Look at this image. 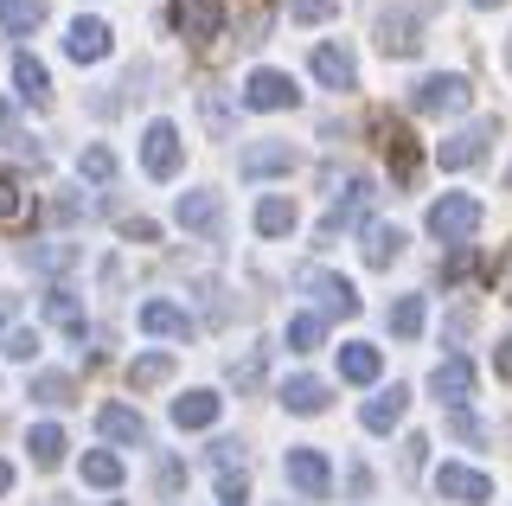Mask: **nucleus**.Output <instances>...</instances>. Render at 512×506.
Here are the masks:
<instances>
[{
    "label": "nucleus",
    "mask_w": 512,
    "mask_h": 506,
    "mask_svg": "<svg viewBox=\"0 0 512 506\" xmlns=\"http://www.w3.org/2000/svg\"><path fill=\"white\" fill-rule=\"evenodd\" d=\"M423 321H429L423 295H397V302H391V334L397 340H416V334H423Z\"/></svg>",
    "instance_id": "nucleus-27"
},
{
    "label": "nucleus",
    "mask_w": 512,
    "mask_h": 506,
    "mask_svg": "<svg viewBox=\"0 0 512 506\" xmlns=\"http://www.w3.org/2000/svg\"><path fill=\"white\" fill-rule=\"evenodd\" d=\"M282 474H288V487H295L301 500H327L333 494V468H327V455H320V449H288L282 455Z\"/></svg>",
    "instance_id": "nucleus-6"
},
{
    "label": "nucleus",
    "mask_w": 512,
    "mask_h": 506,
    "mask_svg": "<svg viewBox=\"0 0 512 506\" xmlns=\"http://www.w3.org/2000/svg\"><path fill=\"white\" fill-rule=\"evenodd\" d=\"M128 378H135V391H154V385H167V378H173V359L167 353H141L135 366H128Z\"/></svg>",
    "instance_id": "nucleus-32"
},
{
    "label": "nucleus",
    "mask_w": 512,
    "mask_h": 506,
    "mask_svg": "<svg viewBox=\"0 0 512 506\" xmlns=\"http://www.w3.org/2000/svg\"><path fill=\"white\" fill-rule=\"evenodd\" d=\"M256 231H263V237H288V231H295V205H288V199H263V205H256Z\"/></svg>",
    "instance_id": "nucleus-31"
},
{
    "label": "nucleus",
    "mask_w": 512,
    "mask_h": 506,
    "mask_svg": "<svg viewBox=\"0 0 512 506\" xmlns=\"http://www.w3.org/2000/svg\"><path fill=\"white\" fill-rule=\"evenodd\" d=\"M288 167H295V148H288V141H256V148L237 154V173H244V180H269V173H288Z\"/></svg>",
    "instance_id": "nucleus-13"
},
{
    "label": "nucleus",
    "mask_w": 512,
    "mask_h": 506,
    "mask_svg": "<svg viewBox=\"0 0 512 506\" xmlns=\"http://www.w3.org/2000/svg\"><path fill=\"white\" fill-rule=\"evenodd\" d=\"M378 366H384V359H378V346H365V340L340 346V378H346V385H372Z\"/></svg>",
    "instance_id": "nucleus-25"
},
{
    "label": "nucleus",
    "mask_w": 512,
    "mask_h": 506,
    "mask_svg": "<svg viewBox=\"0 0 512 506\" xmlns=\"http://www.w3.org/2000/svg\"><path fill=\"white\" fill-rule=\"evenodd\" d=\"M26 205H32V199H26V186L13 180L7 167H0V225H20V218H26Z\"/></svg>",
    "instance_id": "nucleus-36"
},
{
    "label": "nucleus",
    "mask_w": 512,
    "mask_h": 506,
    "mask_svg": "<svg viewBox=\"0 0 512 506\" xmlns=\"http://www.w3.org/2000/svg\"><path fill=\"white\" fill-rule=\"evenodd\" d=\"M506 186H512V173H506Z\"/></svg>",
    "instance_id": "nucleus-50"
},
{
    "label": "nucleus",
    "mask_w": 512,
    "mask_h": 506,
    "mask_svg": "<svg viewBox=\"0 0 512 506\" xmlns=\"http://www.w3.org/2000/svg\"><path fill=\"white\" fill-rule=\"evenodd\" d=\"M397 257H404V231L397 225H365V263H372V270H391Z\"/></svg>",
    "instance_id": "nucleus-23"
},
{
    "label": "nucleus",
    "mask_w": 512,
    "mask_h": 506,
    "mask_svg": "<svg viewBox=\"0 0 512 506\" xmlns=\"http://www.w3.org/2000/svg\"><path fill=\"white\" fill-rule=\"evenodd\" d=\"M13 84H20V97H26L32 109H52V71H45L32 52L13 58Z\"/></svg>",
    "instance_id": "nucleus-17"
},
{
    "label": "nucleus",
    "mask_w": 512,
    "mask_h": 506,
    "mask_svg": "<svg viewBox=\"0 0 512 506\" xmlns=\"http://www.w3.org/2000/svg\"><path fill=\"white\" fill-rule=\"evenodd\" d=\"M26 398H32V404H71V378H64V372H39Z\"/></svg>",
    "instance_id": "nucleus-37"
},
{
    "label": "nucleus",
    "mask_w": 512,
    "mask_h": 506,
    "mask_svg": "<svg viewBox=\"0 0 512 506\" xmlns=\"http://www.w3.org/2000/svg\"><path fill=\"white\" fill-rule=\"evenodd\" d=\"M96 430H103L109 442H128V449L148 442V423H141V410H128V404H103L96 410Z\"/></svg>",
    "instance_id": "nucleus-16"
},
{
    "label": "nucleus",
    "mask_w": 512,
    "mask_h": 506,
    "mask_svg": "<svg viewBox=\"0 0 512 506\" xmlns=\"http://www.w3.org/2000/svg\"><path fill=\"white\" fill-rule=\"evenodd\" d=\"M506 65H512V39H506Z\"/></svg>",
    "instance_id": "nucleus-48"
},
{
    "label": "nucleus",
    "mask_w": 512,
    "mask_h": 506,
    "mask_svg": "<svg viewBox=\"0 0 512 506\" xmlns=\"http://www.w3.org/2000/svg\"><path fill=\"white\" fill-rule=\"evenodd\" d=\"M263 372H269V353H263V346H250L244 359H231V385L237 391H256V385H263Z\"/></svg>",
    "instance_id": "nucleus-35"
},
{
    "label": "nucleus",
    "mask_w": 512,
    "mask_h": 506,
    "mask_svg": "<svg viewBox=\"0 0 512 506\" xmlns=\"http://www.w3.org/2000/svg\"><path fill=\"white\" fill-rule=\"evenodd\" d=\"M493 372H500L506 385H512V340H500V346H493Z\"/></svg>",
    "instance_id": "nucleus-45"
},
{
    "label": "nucleus",
    "mask_w": 512,
    "mask_h": 506,
    "mask_svg": "<svg viewBox=\"0 0 512 506\" xmlns=\"http://www.w3.org/2000/svg\"><path fill=\"white\" fill-rule=\"evenodd\" d=\"M468 103H474V84L461 71H436V77H423V84L410 90V109H416V116H461Z\"/></svg>",
    "instance_id": "nucleus-2"
},
{
    "label": "nucleus",
    "mask_w": 512,
    "mask_h": 506,
    "mask_svg": "<svg viewBox=\"0 0 512 506\" xmlns=\"http://www.w3.org/2000/svg\"><path fill=\"white\" fill-rule=\"evenodd\" d=\"M429 20H436V0H397V7H384L378 13V52L384 58H416Z\"/></svg>",
    "instance_id": "nucleus-1"
},
{
    "label": "nucleus",
    "mask_w": 512,
    "mask_h": 506,
    "mask_svg": "<svg viewBox=\"0 0 512 506\" xmlns=\"http://www.w3.org/2000/svg\"><path fill=\"white\" fill-rule=\"evenodd\" d=\"M45 314H52V321L64 327V334H71L77 346H84V334H90V321H84V302H77L71 289H52V295H45Z\"/></svg>",
    "instance_id": "nucleus-24"
},
{
    "label": "nucleus",
    "mask_w": 512,
    "mask_h": 506,
    "mask_svg": "<svg viewBox=\"0 0 512 506\" xmlns=\"http://www.w3.org/2000/svg\"><path fill=\"white\" fill-rule=\"evenodd\" d=\"M282 404L295 410V417H320V410H327V385H320V378H288Z\"/></svg>",
    "instance_id": "nucleus-26"
},
{
    "label": "nucleus",
    "mask_w": 512,
    "mask_h": 506,
    "mask_svg": "<svg viewBox=\"0 0 512 506\" xmlns=\"http://www.w3.org/2000/svg\"><path fill=\"white\" fill-rule=\"evenodd\" d=\"M474 7H506V0H474Z\"/></svg>",
    "instance_id": "nucleus-47"
},
{
    "label": "nucleus",
    "mask_w": 512,
    "mask_h": 506,
    "mask_svg": "<svg viewBox=\"0 0 512 506\" xmlns=\"http://www.w3.org/2000/svg\"><path fill=\"white\" fill-rule=\"evenodd\" d=\"M84 481H90V487H122V455L90 449V455H84Z\"/></svg>",
    "instance_id": "nucleus-33"
},
{
    "label": "nucleus",
    "mask_w": 512,
    "mask_h": 506,
    "mask_svg": "<svg viewBox=\"0 0 512 506\" xmlns=\"http://www.w3.org/2000/svg\"><path fill=\"white\" fill-rule=\"evenodd\" d=\"M372 199H378V186L365 180V173H352V180H346V193L333 199V212L320 218V244H333L340 231H352V225H359V218L372 212Z\"/></svg>",
    "instance_id": "nucleus-5"
},
{
    "label": "nucleus",
    "mask_w": 512,
    "mask_h": 506,
    "mask_svg": "<svg viewBox=\"0 0 512 506\" xmlns=\"http://www.w3.org/2000/svg\"><path fill=\"white\" fill-rule=\"evenodd\" d=\"M141 167H148L154 180H173V173H180V129H173V122H148V135H141Z\"/></svg>",
    "instance_id": "nucleus-8"
},
{
    "label": "nucleus",
    "mask_w": 512,
    "mask_h": 506,
    "mask_svg": "<svg viewBox=\"0 0 512 506\" xmlns=\"http://www.w3.org/2000/svg\"><path fill=\"white\" fill-rule=\"evenodd\" d=\"M0 141H7V148H20V154H32V161H39V148H32V141H26V129H20V122H13V109H7V103H0Z\"/></svg>",
    "instance_id": "nucleus-41"
},
{
    "label": "nucleus",
    "mask_w": 512,
    "mask_h": 506,
    "mask_svg": "<svg viewBox=\"0 0 512 506\" xmlns=\"http://www.w3.org/2000/svg\"><path fill=\"white\" fill-rule=\"evenodd\" d=\"M64 52H71L77 65H96V58H109V26H103V20H77L71 33H64Z\"/></svg>",
    "instance_id": "nucleus-18"
},
{
    "label": "nucleus",
    "mask_w": 512,
    "mask_h": 506,
    "mask_svg": "<svg viewBox=\"0 0 512 506\" xmlns=\"http://www.w3.org/2000/svg\"><path fill=\"white\" fill-rule=\"evenodd\" d=\"M173 423H180V430H212L218 423V391H186V398H173Z\"/></svg>",
    "instance_id": "nucleus-22"
},
{
    "label": "nucleus",
    "mask_w": 512,
    "mask_h": 506,
    "mask_svg": "<svg viewBox=\"0 0 512 506\" xmlns=\"http://www.w3.org/2000/svg\"><path fill=\"white\" fill-rule=\"evenodd\" d=\"M314 77H320L327 90H352V84H359L352 52H340V45H314Z\"/></svg>",
    "instance_id": "nucleus-20"
},
{
    "label": "nucleus",
    "mask_w": 512,
    "mask_h": 506,
    "mask_svg": "<svg viewBox=\"0 0 512 506\" xmlns=\"http://www.w3.org/2000/svg\"><path fill=\"white\" fill-rule=\"evenodd\" d=\"M0 26H7L13 39H26V33L45 26V7H39V0H0Z\"/></svg>",
    "instance_id": "nucleus-28"
},
{
    "label": "nucleus",
    "mask_w": 512,
    "mask_h": 506,
    "mask_svg": "<svg viewBox=\"0 0 512 506\" xmlns=\"http://www.w3.org/2000/svg\"><path fill=\"white\" fill-rule=\"evenodd\" d=\"M244 103H250V109H295L301 90H295V77H288V71H250Z\"/></svg>",
    "instance_id": "nucleus-10"
},
{
    "label": "nucleus",
    "mask_w": 512,
    "mask_h": 506,
    "mask_svg": "<svg viewBox=\"0 0 512 506\" xmlns=\"http://www.w3.org/2000/svg\"><path fill=\"white\" fill-rule=\"evenodd\" d=\"M448 430H455L461 442H487V430H480V417H468V410H455V417H448Z\"/></svg>",
    "instance_id": "nucleus-42"
},
{
    "label": "nucleus",
    "mask_w": 512,
    "mask_h": 506,
    "mask_svg": "<svg viewBox=\"0 0 512 506\" xmlns=\"http://www.w3.org/2000/svg\"><path fill=\"white\" fill-rule=\"evenodd\" d=\"M429 391H436V398L448 404V410H461V404H468L474 398V366H468V359H442V366L436 372H429Z\"/></svg>",
    "instance_id": "nucleus-11"
},
{
    "label": "nucleus",
    "mask_w": 512,
    "mask_h": 506,
    "mask_svg": "<svg viewBox=\"0 0 512 506\" xmlns=\"http://www.w3.org/2000/svg\"><path fill=\"white\" fill-rule=\"evenodd\" d=\"M141 334H154V340H186V334H192V314L173 308V302H148V308H141Z\"/></svg>",
    "instance_id": "nucleus-19"
},
{
    "label": "nucleus",
    "mask_w": 512,
    "mask_h": 506,
    "mask_svg": "<svg viewBox=\"0 0 512 506\" xmlns=\"http://www.w3.org/2000/svg\"><path fill=\"white\" fill-rule=\"evenodd\" d=\"M301 289H308V295H314V302H320V308H327V314H359V289H352V282H346V276H327V270H308V276H301Z\"/></svg>",
    "instance_id": "nucleus-12"
},
{
    "label": "nucleus",
    "mask_w": 512,
    "mask_h": 506,
    "mask_svg": "<svg viewBox=\"0 0 512 506\" xmlns=\"http://www.w3.org/2000/svg\"><path fill=\"white\" fill-rule=\"evenodd\" d=\"M26 449H32V462H39V468H58L64 462V430H58V423H39V430L26 436Z\"/></svg>",
    "instance_id": "nucleus-30"
},
{
    "label": "nucleus",
    "mask_w": 512,
    "mask_h": 506,
    "mask_svg": "<svg viewBox=\"0 0 512 506\" xmlns=\"http://www.w3.org/2000/svg\"><path fill=\"white\" fill-rule=\"evenodd\" d=\"M468 270H474V257H468V250H461V244H455V257H448V263H442V282H461V276H468Z\"/></svg>",
    "instance_id": "nucleus-44"
},
{
    "label": "nucleus",
    "mask_w": 512,
    "mask_h": 506,
    "mask_svg": "<svg viewBox=\"0 0 512 506\" xmlns=\"http://www.w3.org/2000/svg\"><path fill=\"white\" fill-rule=\"evenodd\" d=\"M26 263L45 270V276H64L77 263V244H26Z\"/></svg>",
    "instance_id": "nucleus-29"
},
{
    "label": "nucleus",
    "mask_w": 512,
    "mask_h": 506,
    "mask_svg": "<svg viewBox=\"0 0 512 506\" xmlns=\"http://www.w3.org/2000/svg\"><path fill=\"white\" fill-rule=\"evenodd\" d=\"M224 506H244V500H224Z\"/></svg>",
    "instance_id": "nucleus-49"
},
{
    "label": "nucleus",
    "mask_w": 512,
    "mask_h": 506,
    "mask_svg": "<svg viewBox=\"0 0 512 506\" xmlns=\"http://www.w3.org/2000/svg\"><path fill=\"white\" fill-rule=\"evenodd\" d=\"M173 26H180V39H192V45H212L224 33V0H180V7H173Z\"/></svg>",
    "instance_id": "nucleus-9"
},
{
    "label": "nucleus",
    "mask_w": 512,
    "mask_h": 506,
    "mask_svg": "<svg viewBox=\"0 0 512 506\" xmlns=\"http://www.w3.org/2000/svg\"><path fill=\"white\" fill-rule=\"evenodd\" d=\"M404 410H410V391H404V385H391V391H378V398H365L359 423L384 436V430H397V423H404Z\"/></svg>",
    "instance_id": "nucleus-14"
},
{
    "label": "nucleus",
    "mask_w": 512,
    "mask_h": 506,
    "mask_svg": "<svg viewBox=\"0 0 512 506\" xmlns=\"http://www.w3.org/2000/svg\"><path fill=\"white\" fill-rule=\"evenodd\" d=\"M480 218H487V205H480L474 193H442L436 205H429V231H436L442 244H468V237L480 231Z\"/></svg>",
    "instance_id": "nucleus-3"
},
{
    "label": "nucleus",
    "mask_w": 512,
    "mask_h": 506,
    "mask_svg": "<svg viewBox=\"0 0 512 506\" xmlns=\"http://www.w3.org/2000/svg\"><path fill=\"white\" fill-rule=\"evenodd\" d=\"M493 141H500V122H493V116H480V122H468V129H455V135L442 141V148H436V161H442L448 173H461V167H474L480 154L493 148Z\"/></svg>",
    "instance_id": "nucleus-4"
},
{
    "label": "nucleus",
    "mask_w": 512,
    "mask_h": 506,
    "mask_svg": "<svg viewBox=\"0 0 512 506\" xmlns=\"http://www.w3.org/2000/svg\"><path fill=\"white\" fill-rule=\"evenodd\" d=\"M7 487H13V462H0V494H7Z\"/></svg>",
    "instance_id": "nucleus-46"
},
{
    "label": "nucleus",
    "mask_w": 512,
    "mask_h": 506,
    "mask_svg": "<svg viewBox=\"0 0 512 506\" xmlns=\"http://www.w3.org/2000/svg\"><path fill=\"white\" fill-rule=\"evenodd\" d=\"M0 353H7V359H32V353H39V327H13V334L0 340Z\"/></svg>",
    "instance_id": "nucleus-40"
},
{
    "label": "nucleus",
    "mask_w": 512,
    "mask_h": 506,
    "mask_svg": "<svg viewBox=\"0 0 512 506\" xmlns=\"http://www.w3.org/2000/svg\"><path fill=\"white\" fill-rule=\"evenodd\" d=\"M436 494L455 500V506H487L493 500V481L480 468H461V462H442L436 468Z\"/></svg>",
    "instance_id": "nucleus-7"
},
{
    "label": "nucleus",
    "mask_w": 512,
    "mask_h": 506,
    "mask_svg": "<svg viewBox=\"0 0 512 506\" xmlns=\"http://www.w3.org/2000/svg\"><path fill=\"white\" fill-rule=\"evenodd\" d=\"M77 173H84L90 186H109V180H116V154H109V148H84V161H77Z\"/></svg>",
    "instance_id": "nucleus-38"
},
{
    "label": "nucleus",
    "mask_w": 512,
    "mask_h": 506,
    "mask_svg": "<svg viewBox=\"0 0 512 506\" xmlns=\"http://www.w3.org/2000/svg\"><path fill=\"white\" fill-rule=\"evenodd\" d=\"M173 218H180L186 231H218L224 205H218V193H180V205H173Z\"/></svg>",
    "instance_id": "nucleus-21"
},
{
    "label": "nucleus",
    "mask_w": 512,
    "mask_h": 506,
    "mask_svg": "<svg viewBox=\"0 0 512 506\" xmlns=\"http://www.w3.org/2000/svg\"><path fill=\"white\" fill-rule=\"evenodd\" d=\"M423 455H429V436H410L404 442V474H423Z\"/></svg>",
    "instance_id": "nucleus-43"
},
{
    "label": "nucleus",
    "mask_w": 512,
    "mask_h": 506,
    "mask_svg": "<svg viewBox=\"0 0 512 506\" xmlns=\"http://www.w3.org/2000/svg\"><path fill=\"white\" fill-rule=\"evenodd\" d=\"M378 141H384V161L397 167V186H410V173H416V135L404 129V122H378Z\"/></svg>",
    "instance_id": "nucleus-15"
},
{
    "label": "nucleus",
    "mask_w": 512,
    "mask_h": 506,
    "mask_svg": "<svg viewBox=\"0 0 512 506\" xmlns=\"http://www.w3.org/2000/svg\"><path fill=\"white\" fill-rule=\"evenodd\" d=\"M320 334H327V321H320V314H295V321H288V353H314L320 346Z\"/></svg>",
    "instance_id": "nucleus-34"
},
{
    "label": "nucleus",
    "mask_w": 512,
    "mask_h": 506,
    "mask_svg": "<svg viewBox=\"0 0 512 506\" xmlns=\"http://www.w3.org/2000/svg\"><path fill=\"white\" fill-rule=\"evenodd\" d=\"M333 13H340V0H288V20H301V26H320Z\"/></svg>",
    "instance_id": "nucleus-39"
}]
</instances>
